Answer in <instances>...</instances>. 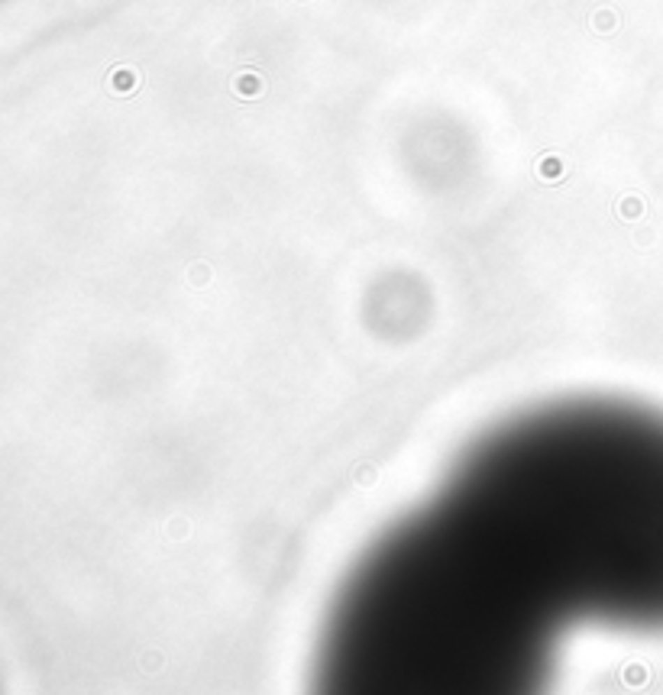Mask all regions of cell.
I'll return each instance as SVG.
<instances>
[{
    "label": "cell",
    "instance_id": "7a4b0ae2",
    "mask_svg": "<svg viewBox=\"0 0 663 695\" xmlns=\"http://www.w3.org/2000/svg\"><path fill=\"white\" fill-rule=\"evenodd\" d=\"M453 475L557 560L589 625L663 631V411L534 408L479 437Z\"/></svg>",
    "mask_w": 663,
    "mask_h": 695
},
{
    "label": "cell",
    "instance_id": "6da1fadb",
    "mask_svg": "<svg viewBox=\"0 0 663 695\" xmlns=\"http://www.w3.org/2000/svg\"><path fill=\"white\" fill-rule=\"evenodd\" d=\"M573 625L544 556L440 485L343 579L308 695H550Z\"/></svg>",
    "mask_w": 663,
    "mask_h": 695
}]
</instances>
